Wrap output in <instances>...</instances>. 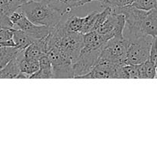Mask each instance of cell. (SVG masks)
I'll list each match as a JSON object with an SVG mask.
<instances>
[{
  "mask_svg": "<svg viewBox=\"0 0 157 158\" xmlns=\"http://www.w3.org/2000/svg\"><path fill=\"white\" fill-rule=\"evenodd\" d=\"M112 9L115 13L124 15L126 24L123 35L129 42L143 35L157 37V8L146 11L131 5Z\"/></svg>",
  "mask_w": 157,
  "mask_h": 158,
  "instance_id": "obj_1",
  "label": "cell"
},
{
  "mask_svg": "<svg viewBox=\"0 0 157 158\" xmlns=\"http://www.w3.org/2000/svg\"><path fill=\"white\" fill-rule=\"evenodd\" d=\"M20 7L31 22L39 26L54 28L65 16L48 0H29Z\"/></svg>",
  "mask_w": 157,
  "mask_h": 158,
  "instance_id": "obj_2",
  "label": "cell"
},
{
  "mask_svg": "<svg viewBox=\"0 0 157 158\" xmlns=\"http://www.w3.org/2000/svg\"><path fill=\"white\" fill-rule=\"evenodd\" d=\"M154 37L143 35L129 43L126 65H137L145 63L149 58L151 46Z\"/></svg>",
  "mask_w": 157,
  "mask_h": 158,
  "instance_id": "obj_3",
  "label": "cell"
},
{
  "mask_svg": "<svg viewBox=\"0 0 157 158\" xmlns=\"http://www.w3.org/2000/svg\"><path fill=\"white\" fill-rule=\"evenodd\" d=\"M129 42L123 36L114 37L106 43L100 57L119 65H126Z\"/></svg>",
  "mask_w": 157,
  "mask_h": 158,
  "instance_id": "obj_4",
  "label": "cell"
},
{
  "mask_svg": "<svg viewBox=\"0 0 157 158\" xmlns=\"http://www.w3.org/2000/svg\"><path fill=\"white\" fill-rule=\"evenodd\" d=\"M47 56L52 66L54 78H74L72 63L58 49H49Z\"/></svg>",
  "mask_w": 157,
  "mask_h": 158,
  "instance_id": "obj_5",
  "label": "cell"
},
{
  "mask_svg": "<svg viewBox=\"0 0 157 158\" xmlns=\"http://www.w3.org/2000/svg\"><path fill=\"white\" fill-rule=\"evenodd\" d=\"M126 19L123 14L115 13L112 12L107 17L104 23L100 26L97 32L101 34L106 41H109L114 37L123 36V29H124Z\"/></svg>",
  "mask_w": 157,
  "mask_h": 158,
  "instance_id": "obj_6",
  "label": "cell"
},
{
  "mask_svg": "<svg viewBox=\"0 0 157 158\" xmlns=\"http://www.w3.org/2000/svg\"><path fill=\"white\" fill-rule=\"evenodd\" d=\"M103 49L89 52H81L77 60L72 63L74 78L81 79L94 68Z\"/></svg>",
  "mask_w": 157,
  "mask_h": 158,
  "instance_id": "obj_7",
  "label": "cell"
},
{
  "mask_svg": "<svg viewBox=\"0 0 157 158\" xmlns=\"http://www.w3.org/2000/svg\"><path fill=\"white\" fill-rule=\"evenodd\" d=\"M14 29H21L35 40L47 36L52 31V28L45 26H39L31 22L26 15L18 20L15 25Z\"/></svg>",
  "mask_w": 157,
  "mask_h": 158,
  "instance_id": "obj_8",
  "label": "cell"
},
{
  "mask_svg": "<svg viewBox=\"0 0 157 158\" xmlns=\"http://www.w3.org/2000/svg\"><path fill=\"white\" fill-rule=\"evenodd\" d=\"M49 35L42 39L35 40L29 45L24 50V56L28 59L38 60L42 56L46 55L48 52Z\"/></svg>",
  "mask_w": 157,
  "mask_h": 158,
  "instance_id": "obj_9",
  "label": "cell"
},
{
  "mask_svg": "<svg viewBox=\"0 0 157 158\" xmlns=\"http://www.w3.org/2000/svg\"><path fill=\"white\" fill-rule=\"evenodd\" d=\"M106 40L97 31L83 34V47L81 52H89L103 49Z\"/></svg>",
  "mask_w": 157,
  "mask_h": 158,
  "instance_id": "obj_10",
  "label": "cell"
},
{
  "mask_svg": "<svg viewBox=\"0 0 157 158\" xmlns=\"http://www.w3.org/2000/svg\"><path fill=\"white\" fill-rule=\"evenodd\" d=\"M24 56V50H22L4 67L0 69V79L17 78L20 73V62Z\"/></svg>",
  "mask_w": 157,
  "mask_h": 158,
  "instance_id": "obj_11",
  "label": "cell"
},
{
  "mask_svg": "<svg viewBox=\"0 0 157 158\" xmlns=\"http://www.w3.org/2000/svg\"><path fill=\"white\" fill-rule=\"evenodd\" d=\"M63 15H66L74 8L81 7L93 0H48Z\"/></svg>",
  "mask_w": 157,
  "mask_h": 158,
  "instance_id": "obj_12",
  "label": "cell"
},
{
  "mask_svg": "<svg viewBox=\"0 0 157 158\" xmlns=\"http://www.w3.org/2000/svg\"><path fill=\"white\" fill-rule=\"evenodd\" d=\"M39 63V69L37 72L31 76L30 79H52L53 72H52V66L50 60L47 54L42 56L38 60Z\"/></svg>",
  "mask_w": 157,
  "mask_h": 158,
  "instance_id": "obj_13",
  "label": "cell"
},
{
  "mask_svg": "<svg viewBox=\"0 0 157 158\" xmlns=\"http://www.w3.org/2000/svg\"><path fill=\"white\" fill-rule=\"evenodd\" d=\"M12 40L15 43V46L20 50H25L29 45L35 41L24 31L18 29H14Z\"/></svg>",
  "mask_w": 157,
  "mask_h": 158,
  "instance_id": "obj_14",
  "label": "cell"
},
{
  "mask_svg": "<svg viewBox=\"0 0 157 158\" xmlns=\"http://www.w3.org/2000/svg\"><path fill=\"white\" fill-rule=\"evenodd\" d=\"M21 51L15 46H0V69H2Z\"/></svg>",
  "mask_w": 157,
  "mask_h": 158,
  "instance_id": "obj_15",
  "label": "cell"
},
{
  "mask_svg": "<svg viewBox=\"0 0 157 158\" xmlns=\"http://www.w3.org/2000/svg\"><path fill=\"white\" fill-rule=\"evenodd\" d=\"M39 69V63L38 60H32V59L26 58L25 56L22 57L21 62H20V71L22 73L28 76L30 78L32 74Z\"/></svg>",
  "mask_w": 157,
  "mask_h": 158,
  "instance_id": "obj_16",
  "label": "cell"
},
{
  "mask_svg": "<svg viewBox=\"0 0 157 158\" xmlns=\"http://www.w3.org/2000/svg\"><path fill=\"white\" fill-rule=\"evenodd\" d=\"M65 26L66 30L69 32L81 33L83 25V17H78L76 15H70L65 19Z\"/></svg>",
  "mask_w": 157,
  "mask_h": 158,
  "instance_id": "obj_17",
  "label": "cell"
},
{
  "mask_svg": "<svg viewBox=\"0 0 157 158\" xmlns=\"http://www.w3.org/2000/svg\"><path fill=\"white\" fill-rule=\"evenodd\" d=\"M140 79H153L156 77L155 65L149 60L139 64Z\"/></svg>",
  "mask_w": 157,
  "mask_h": 158,
  "instance_id": "obj_18",
  "label": "cell"
},
{
  "mask_svg": "<svg viewBox=\"0 0 157 158\" xmlns=\"http://www.w3.org/2000/svg\"><path fill=\"white\" fill-rule=\"evenodd\" d=\"M97 12L98 11H92L86 16L83 17V25L81 31L82 34L95 31V21Z\"/></svg>",
  "mask_w": 157,
  "mask_h": 158,
  "instance_id": "obj_19",
  "label": "cell"
},
{
  "mask_svg": "<svg viewBox=\"0 0 157 158\" xmlns=\"http://www.w3.org/2000/svg\"><path fill=\"white\" fill-rule=\"evenodd\" d=\"M132 6L142 10L149 11L157 8V0H134Z\"/></svg>",
  "mask_w": 157,
  "mask_h": 158,
  "instance_id": "obj_20",
  "label": "cell"
},
{
  "mask_svg": "<svg viewBox=\"0 0 157 158\" xmlns=\"http://www.w3.org/2000/svg\"><path fill=\"white\" fill-rule=\"evenodd\" d=\"M126 79H139V64L137 65H124L123 66Z\"/></svg>",
  "mask_w": 157,
  "mask_h": 158,
  "instance_id": "obj_21",
  "label": "cell"
},
{
  "mask_svg": "<svg viewBox=\"0 0 157 158\" xmlns=\"http://www.w3.org/2000/svg\"><path fill=\"white\" fill-rule=\"evenodd\" d=\"M14 29H0V42L12 40L13 36Z\"/></svg>",
  "mask_w": 157,
  "mask_h": 158,
  "instance_id": "obj_22",
  "label": "cell"
},
{
  "mask_svg": "<svg viewBox=\"0 0 157 158\" xmlns=\"http://www.w3.org/2000/svg\"><path fill=\"white\" fill-rule=\"evenodd\" d=\"M94 1H97L99 3L100 6H101L102 7L104 8L105 6H106V2H107L108 0H93V2H94Z\"/></svg>",
  "mask_w": 157,
  "mask_h": 158,
  "instance_id": "obj_23",
  "label": "cell"
},
{
  "mask_svg": "<svg viewBox=\"0 0 157 158\" xmlns=\"http://www.w3.org/2000/svg\"><path fill=\"white\" fill-rule=\"evenodd\" d=\"M155 69H156V77H155V78H157V60H156V62H155Z\"/></svg>",
  "mask_w": 157,
  "mask_h": 158,
  "instance_id": "obj_24",
  "label": "cell"
}]
</instances>
